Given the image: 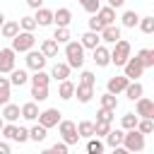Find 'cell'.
Instances as JSON below:
<instances>
[{
  "label": "cell",
  "mask_w": 154,
  "mask_h": 154,
  "mask_svg": "<svg viewBox=\"0 0 154 154\" xmlns=\"http://www.w3.org/2000/svg\"><path fill=\"white\" fill-rule=\"evenodd\" d=\"M10 41H12V46H10V48H12L14 53H26V51H31V48H34L36 36H34V31H24V29H19Z\"/></svg>",
  "instance_id": "1"
},
{
  "label": "cell",
  "mask_w": 154,
  "mask_h": 154,
  "mask_svg": "<svg viewBox=\"0 0 154 154\" xmlns=\"http://www.w3.org/2000/svg\"><path fill=\"white\" fill-rule=\"evenodd\" d=\"M65 63L70 65V67H82L84 65V48H82V43L79 41H67L65 43Z\"/></svg>",
  "instance_id": "2"
},
{
  "label": "cell",
  "mask_w": 154,
  "mask_h": 154,
  "mask_svg": "<svg viewBox=\"0 0 154 154\" xmlns=\"http://www.w3.org/2000/svg\"><path fill=\"white\" fill-rule=\"evenodd\" d=\"M130 43L125 41V38H118L116 43H113V51H111V63L116 65V67H123L125 65V60L130 58Z\"/></svg>",
  "instance_id": "3"
},
{
  "label": "cell",
  "mask_w": 154,
  "mask_h": 154,
  "mask_svg": "<svg viewBox=\"0 0 154 154\" xmlns=\"http://www.w3.org/2000/svg\"><path fill=\"white\" fill-rule=\"evenodd\" d=\"M123 147H125L128 152H142V149H144V135H142L137 128L125 130V135H123Z\"/></svg>",
  "instance_id": "4"
},
{
  "label": "cell",
  "mask_w": 154,
  "mask_h": 154,
  "mask_svg": "<svg viewBox=\"0 0 154 154\" xmlns=\"http://www.w3.org/2000/svg\"><path fill=\"white\" fill-rule=\"evenodd\" d=\"M58 130H60V135H63V142L70 147V144H77V140H79V135H77V125L72 123V120H63L60 118V123H58Z\"/></svg>",
  "instance_id": "5"
},
{
  "label": "cell",
  "mask_w": 154,
  "mask_h": 154,
  "mask_svg": "<svg viewBox=\"0 0 154 154\" xmlns=\"http://www.w3.org/2000/svg\"><path fill=\"white\" fill-rule=\"evenodd\" d=\"M123 70H125V77H128V79H140V77H142V72H144L147 67L140 63V58H137V55H135V58L130 55V58L125 60Z\"/></svg>",
  "instance_id": "6"
},
{
  "label": "cell",
  "mask_w": 154,
  "mask_h": 154,
  "mask_svg": "<svg viewBox=\"0 0 154 154\" xmlns=\"http://www.w3.org/2000/svg\"><path fill=\"white\" fill-rule=\"evenodd\" d=\"M60 116H63V113H60L58 108H46V111H38V118H36V120H38L43 128H55V125L60 123Z\"/></svg>",
  "instance_id": "7"
},
{
  "label": "cell",
  "mask_w": 154,
  "mask_h": 154,
  "mask_svg": "<svg viewBox=\"0 0 154 154\" xmlns=\"http://www.w3.org/2000/svg\"><path fill=\"white\" fill-rule=\"evenodd\" d=\"M135 101H137V103H135L137 118H154V101H152V99L140 96V99H135Z\"/></svg>",
  "instance_id": "8"
},
{
  "label": "cell",
  "mask_w": 154,
  "mask_h": 154,
  "mask_svg": "<svg viewBox=\"0 0 154 154\" xmlns=\"http://www.w3.org/2000/svg\"><path fill=\"white\" fill-rule=\"evenodd\" d=\"M14 55H17V53H14L12 48H0V75L14 70V60H17Z\"/></svg>",
  "instance_id": "9"
},
{
  "label": "cell",
  "mask_w": 154,
  "mask_h": 154,
  "mask_svg": "<svg viewBox=\"0 0 154 154\" xmlns=\"http://www.w3.org/2000/svg\"><path fill=\"white\" fill-rule=\"evenodd\" d=\"M24 60H26V67H29V70H43L48 58H46L41 51H26V58H24Z\"/></svg>",
  "instance_id": "10"
},
{
  "label": "cell",
  "mask_w": 154,
  "mask_h": 154,
  "mask_svg": "<svg viewBox=\"0 0 154 154\" xmlns=\"http://www.w3.org/2000/svg\"><path fill=\"white\" fill-rule=\"evenodd\" d=\"M99 36H101V41H106V43H116V41L120 38V26H116V24H106V26L99 31Z\"/></svg>",
  "instance_id": "11"
},
{
  "label": "cell",
  "mask_w": 154,
  "mask_h": 154,
  "mask_svg": "<svg viewBox=\"0 0 154 154\" xmlns=\"http://www.w3.org/2000/svg\"><path fill=\"white\" fill-rule=\"evenodd\" d=\"M94 51V63L99 65V67H106V65H111V51L106 48V46H96V48H91Z\"/></svg>",
  "instance_id": "12"
},
{
  "label": "cell",
  "mask_w": 154,
  "mask_h": 154,
  "mask_svg": "<svg viewBox=\"0 0 154 154\" xmlns=\"http://www.w3.org/2000/svg\"><path fill=\"white\" fill-rule=\"evenodd\" d=\"M70 22H72V12L67 7H58L53 12V24L55 26H70Z\"/></svg>",
  "instance_id": "13"
},
{
  "label": "cell",
  "mask_w": 154,
  "mask_h": 154,
  "mask_svg": "<svg viewBox=\"0 0 154 154\" xmlns=\"http://www.w3.org/2000/svg\"><path fill=\"white\" fill-rule=\"evenodd\" d=\"M128 82H130V79H128L125 75H120V77H111V79L106 82V89H108L111 94H116V96H118V94L128 87Z\"/></svg>",
  "instance_id": "14"
},
{
  "label": "cell",
  "mask_w": 154,
  "mask_h": 154,
  "mask_svg": "<svg viewBox=\"0 0 154 154\" xmlns=\"http://www.w3.org/2000/svg\"><path fill=\"white\" fill-rule=\"evenodd\" d=\"M34 19H36V26H51V24H53V12L41 5V7H36Z\"/></svg>",
  "instance_id": "15"
},
{
  "label": "cell",
  "mask_w": 154,
  "mask_h": 154,
  "mask_svg": "<svg viewBox=\"0 0 154 154\" xmlns=\"http://www.w3.org/2000/svg\"><path fill=\"white\" fill-rule=\"evenodd\" d=\"M75 96H77L79 103H89L91 96H94V87H89V84H75Z\"/></svg>",
  "instance_id": "16"
},
{
  "label": "cell",
  "mask_w": 154,
  "mask_h": 154,
  "mask_svg": "<svg viewBox=\"0 0 154 154\" xmlns=\"http://www.w3.org/2000/svg\"><path fill=\"white\" fill-rule=\"evenodd\" d=\"M123 94H125L130 101H135V99H140V96L144 94V87H142L137 79H130V82H128V87L123 89Z\"/></svg>",
  "instance_id": "17"
},
{
  "label": "cell",
  "mask_w": 154,
  "mask_h": 154,
  "mask_svg": "<svg viewBox=\"0 0 154 154\" xmlns=\"http://www.w3.org/2000/svg\"><path fill=\"white\" fill-rule=\"evenodd\" d=\"M70 70H72V67H70L67 63H55V65L51 67V79H58V82H60V79H67V77H70Z\"/></svg>",
  "instance_id": "18"
},
{
  "label": "cell",
  "mask_w": 154,
  "mask_h": 154,
  "mask_svg": "<svg viewBox=\"0 0 154 154\" xmlns=\"http://www.w3.org/2000/svg\"><path fill=\"white\" fill-rule=\"evenodd\" d=\"M58 96H60L63 101H70V99L75 96V82H70V77H67V79H60V87H58Z\"/></svg>",
  "instance_id": "19"
},
{
  "label": "cell",
  "mask_w": 154,
  "mask_h": 154,
  "mask_svg": "<svg viewBox=\"0 0 154 154\" xmlns=\"http://www.w3.org/2000/svg\"><path fill=\"white\" fill-rule=\"evenodd\" d=\"M94 14L99 17V22H101L103 26H106V24H113V22H116V10H113V7H108V5H106V7H99V10L94 12Z\"/></svg>",
  "instance_id": "20"
},
{
  "label": "cell",
  "mask_w": 154,
  "mask_h": 154,
  "mask_svg": "<svg viewBox=\"0 0 154 154\" xmlns=\"http://www.w3.org/2000/svg\"><path fill=\"white\" fill-rule=\"evenodd\" d=\"M79 43H82V48H96L101 43V36L96 31H87V34L79 36Z\"/></svg>",
  "instance_id": "21"
},
{
  "label": "cell",
  "mask_w": 154,
  "mask_h": 154,
  "mask_svg": "<svg viewBox=\"0 0 154 154\" xmlns=\"http://www.w3.org/2000/svg\"><path fill=\"white\" fill-rule=\"evenodd\" d=\"M19 118V106L17 103H2V120H7V123H14Z\"/></svg>",
  "instance_id": "22"
},
{
  "label": "cell",
  "mask_w": 154,
  "mask_h": 154,
  "mask_svg": "<svg viewBox=\"0 0 154 154\" xmlns=\"http://www.w3.org/2000/svg\"><path fill=\"white\" fill-rule=\"evenodd\" d=\"M19 116H22L24 120H36V118H38V106H36V101L24 103V106L19 108Z\"/></svg>",
  "instance_id": "23"
},
{
  "label": "cell",
  "mask_w": 154,
  "mask_h": 154,
  "mask_svg": "<svg viewBox=\"0 0 154 154\" xmlns=\"http://www.w3.org/2000/svg\"><path fill=\"white\" fill-rule=\"evenodd\" d=\"M41 53H43L46 58H55V55H58V41H55V38L41 41Z\"/></svg>",
  "instance_id": "24"
},
{
  "label": "cell",
  "mask_w": 154,
  "mask_h": 154,
  "mask_svg": "<svg viewBox=\"0 0 154 154\" xmlns=\"http://www.w3.org/2000/svg\"><path fill=\"white\" fill-rule=\"evenodd\" d=\"M29 79H31V87H48L51 75H48V72H43V70H34V75H31Z\"/></svg>",
  "instance_id": "25"
},
{
  "label": "cell",
  "mask_w": 154,
  "mask_h": 154,
  "mask_svg": "<svg viewBox=\"0 0 154 154\" xmlns=\"http://www.w3.org/2000/svg\"><path fill=\"white\" fill-rule=\"evenodd\" d=\"M120 22H123V26H125V29H135V26H137V22H140V14H137L135 10H128V12H123Z\"/></svg>",
  "instance_id": "26"
},
{
  "label": "cell",
  "mask_w": 154,
  "mask_h": 154,
  "mask_svg": "<svg viewBox=\"0 0 154 154\" xmlns=\"http://www.w3.org/2000/svg\"><path fill=\"white\" fill-rule=\"evenodd\" d=\"M26 79H29V75H26V70H22V67H19V70L14 67V70L10 72V84H14V87L26 84Z\"/></svg>",
  "instance_id": "27"
},
{
  "label": "cell",
  "mask_w": 154,
  "mask_h": 154,
  "mask_svg": "<svg viewBox=\"0 0 154 154\" xmlns=\"http://www.w3.org/2000/svg\"><path fill=\"white\" fill-rule=\"evenodd\" d=\"M123 135H125V130H108L103 137H106L108 147H118V144H123Z\"/></svg>",
  "instance_id": "28"
},
{
  "label": "cell",
  "mask_w": 154,
  "mask_h": 154,
  "mask_svg": "<svg viewBox=\"0 0 154 154\" xmlns=\"http://www.w3.org/2000/svg\"><path fill=\"white\" fill-rule=\"evenodd\" d=\"M77 135L84 137V140L94 137V123H91V120H79V125H77Z\"/></svg>",
  "instance_id": "29"
},
{
  "label": "cell",
  "mask_w": 154,
  "mask_h": 154,
  "mask_svg": "<svg viewBox=\"0 0 154 154\" xmlns=\"http://www.w3.org/2000/svg\"><path fill=\"white\" fill-rule=\"evenodd\" d=\"M46 137H48V128H43L41 123L34 125V128L29 130V140H34V142H43Z\"/></svg>",
  "instance_id": "30"
},
{
  "label": "cell",
  "mask_w": 154,
  "mask_h": 154,
  "mask_svg": "<svg viewBox=\"0 0 154 154\" xmlns=\"http://www.w3.org/2000/svg\"><path fill=\"white\" fill-rule=\"evenodd\" d=\"M10 89H12L10 77H0V106L10 101Z\"/></svg>",
  "instance_id": "31"
},
{
  "label": "cell",
  "mask_w": 154,
  "mask_h": 154,
  "mask_svg": "<svg viewBox=\"0 0 154 154\" xmlns=\"http://www.w3.org/2000/svg\"><path fill=\"white\" fill-rule=\"evenodd\" d=\"M17 31H19V22H2V26H0V34L5 38H12Z\"/></svg>",
  "instance_id": "32"
},
{
  "label": "cell",
  "mask_w": 154,
  "mask_h": 154,
  "mask_svg": "<svg viewBox=\"0 0 154 154\" xmlns=\"http://www.w3.org/2000/svg\"><path fill=\"white\" fill-rule=\"evenodd\" d=\"M137 58H140V63H142L144 67H154V51H152V48H142V51L137 53Z\"/></svg>",
  "instance_id": "33"
},
{
  "label": "cell",
  "mask_w": 154,
  "mask_h": 154,
  "mask_svg": "<svg viewBox=\"0 0 154 154\" xmlns=\"http://www.w3.org/2000/svg\"><path fill=\"white\" fill-rule=\"evenodd\" d=\"M53 38H55L58 43H67V41L72 38V34H70V29H67V26H55V34H53Z\"/></svg>",
  "instance_id": "34"
},
{
  "label": "cell",
  "mask_w": 154,
  "mask_h": 154,
  "mask_svg": "<svg viewBox=\"0 0 154 154\" xmlns=\"http://www.w3.org/2000/svg\"><path fill=\"white\" fill-rule=\"evenodd\" d=\"M101 106H103V108H111V111H116V108H118V99H116V94H111V91L101 94Z\"/></svg>",
  "instance_id": "35"
},
{
  "label": "cell",
  "mask_w": 154,
  "mask_h": 154,
  "mask_svg": "<svg viewBox=\"0 0 154 154\" xmlns=\"http://www.w3.org/2000/svg\"><path fill=\"white\" fill-rule=\"evenodd\" d=\"M103 147H106V144H103L99 137H89V142H87V152H89V154H101Z\"/></svg>",
  "instance_id": "36"
},
{
  "label": "cell",
  "mask_w": 154,
  "mask_h": 154,
  "mask_svg": "<svg viewBox=\"0 0 154 154\" xmlns=\"http://www.w3.org/2000/svg\"><path fill=\"white\" fill-rule=\"evenodd\" d=\"M137 120H140V118H137V113H125V116L120 118V128H123V130H130V128H135V125H137Z\"/></svg>",
  "instance_id": "37"
},
{
  "label": "cell",
  "mask_w": 154,
  "mask_h": 154,
  "mask_svg": "<svg viewBox=\"0 0 154 154\" xmlns=\"http://www.w3.org/2000/svg\"><path fill=\"white\" fill-rule=\"evenodd\" d=\"M142 135H149V132H154V120L152 118H142V120H137V125H135Z\"/></svg>",
  "instance_id": "38"
},
{
  "label": "cell",
  "mask_w": 154,
  "mask_h": 154,
  "mask_svg": "<svg viewBox=\"0 0 154 154\" xmlns=\"http://www.w3.org/2000/svg\"><path fill=\"white\" fill-rule=\"evenodd\" d=\"M137 26L142 29V34H152L154 31V17H140Z\"/></svg>",
  "instance_id": "39"
},
{
  "label": "cell",
  "mask_w": 154,
  "mask_h": 154,
  "mask_svg": "<svg viewBox=\"0 0 154 154\" xmlns=\"http://www.w3.org/2000/svg\"><path fill=\"white\" fill-rule=\"evenodd\" d=\"M31 99L34 101H46L48 99V87H31Z\"/></svg>",
  "instance_id": "40"
},
{
  "label": "cell",
  "mask_w": 154,
  "mask_h": 154,
  "mask_svg": "<svg viewBox=\"0 0 154 154\" xmlns=\"http://www.w3.org/2000/svg\"><path fill=\"white\" fill-rule=\"evenodd\" d=\"M108 130H111V123H103V120H96L94 123V137H103Z\"/></svg>",
  "instance_id": "41"
},
{
  "label": "cell",
  "mask_w": 154,
  "mask_h": 154,
  "mask_svg": "<svg viewBox=\"0 0 154 154\" xmlns=\"http://www.w3.org/2000/svg\"><path fill=\"white\" fill-rule=\"evenodd\" d=\"M113 113L116 111H111V108H99V113H96V120H103V123H113Z\"/></svg>",
  "instance_id": "42"
},
{
  "label": "cell",
  "mask_w": 154,
  "mask_h": 154,
  "mask_svg": "<svg viewBox=\"0 0 154 154\" xmlns=\"http://www.w3.org/2000/svg\"><path fill=\"white\" fill-rule=\"evenodd\" d=\"M19 29L34 31V29H36V19H34V17H22V19H19Z\"/></svg>",
  "instance_id": "43"
},
{
  "label": "cell",
  "mask_w": 154,
  "mask_h": 154,
  "mask_svg": "<svg viewBox=\"0 0 154 154\" xmlns=\"http://www.w3.org/2000/svg\"><path fill=\"white\" fill-rule=\"evenodd\" d=\"M79 5H82V7H84L89 14H94V12L101 7V2H99V0H79Z\"/></svg>",
  "instance_id": "44"
},
{
  "label": "cell",
  "mask_w": 154,
  "mask_h": 154,
  "mask_svg": "<svg viewBox=\"0 0 154 154\" xmlns=\"http://www.w3.org/2000/svg\"><path fill=\"white\" fill-rule=\"evenodd\" d=\"M79 84H89V87H94V84H96V77H94V72L84 70V72H82V79H79Z\"/></svg>",
  "instance_id": "45"
},
{
  "label": "cell",
  "mask_w": 154,
  "mask_h": 154,
  "mask_svg": "<svg viewBox=\"0 0 154 154\" xmlns=\"http://www.w3.org/2000/svg\"><path fill=\"white\" fill-rule=\"evenodd\" d=\"M26 140H29V130H26V128H22V125H17V135H14V142H19V144H22V142H26Z\"/></svg>",
  "instance_id": "46"
},
{
  "label": "cell",
  "mask_w": 154,
  "mask_h": 154,
  "mask_svg": "<svg viewBox=\"0 0 154 154\" xmlns=\"http://www.w3.org/2000/svg\"><path fill=\"white\" fill-rule=\"evenodd\" d=\"M101 29H103V24H101V22H99V17L94 14V17L89 19V31H96V34H99Z\"/></svg>",
  "instance_id": "47"
},
{
  "label": "cell",
  "mask_w": 154,
  "mask_h": 154,
  "mask_svg": "<svg viewBox=\"0 0 154 154\" xmlns=\"http://www.w3.org/2000/svg\"><path fill=\"white\" fill-rule=\"evenodd\" d=\"M51 152H53V154H67V144H65V142H55V144L51 147Z\"/></svg>",
  "instance_id": "48"
},
{
  "label": "cell",
  "mask_w": 154,
  "mask_h": 154,
  "mask_svg": "<svg viewBox=\"0 0 154 154\" xmlns=\"http://www.w3.org/2000/svg\"><path fill=\"white\" fill-rule=\"evenodd\" d=\"M123 5H125V0H108V7H113V10H118Z\"/></svg>",
  "instance_id": "49"
},
{
  "label": "cell",
  "mask_w": 154,
  "mask_h": 154,
  "mask_svg": "<svg viewBox=\"0 0 154 154\" xmlns=\"http://www.w3.org/2000/svg\"><path fill=\"white\" fill-rule=\"evenodd\" d=\"M26 5H29L31 10H36V7H41V5H43V0H26Z\"/></svg>",
  "instance_id": "50"
},
{
  "label": "cell",
  "mask_w": 154,
  "mask_h": 154,
  "mask_svg": "<svg viewBox=\"0 0 154 154\" xmlns=\"http://www.w3.org/2000/svg\"><path fill=\"white\" fill-rule=\"evenodd\" d=\"M0 154H10V144L7 142H0Z\"/></svg>",
  "instance_id": "51"
},
{
  "label": "cell",
  "mask_w": 154,
  "mask_h": 154,
  "mask_svg": "<svg viewBox=\"0 0 154 154\" xmlns=\"http://www.w3.org/2000/svg\"><path fill=\"white\" fill-rule=\"evenodd\" d=\"M2 22H5V14H2V12H0V26H2Z\"/></svg>",
  "instance_id": "52"
},
{
  "label": "cell",
  "mask_w": 154,
  "mask_h": 154,
  "mask_svg": "<svg viewBox=\"0 0 154 154\" xmlns=\"http://www.w3.org/2000/svg\"><path fill=\"white\" fill-rule=\"evenodd\" d=\"M2 125H5V120H2V116H0V130H2Z\"/></svg>",
  "instance_id": "53"
}]
</instances>
